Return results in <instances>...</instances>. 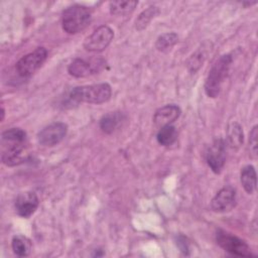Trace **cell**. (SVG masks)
Instances as JSON below:
<instances>
[{"label":"cell","mask_w":258,"mask_h":258,"mask_svg":"<svg viewBox=\"0 0 258 258\" xmlns=\"http://www.w3.org/2000/svg\"><path fill=\"white\" fill-rule=\"evenodd\" d=\"M26 142V133L20 128H10L1 135V159L8 166L22 162L21 153Z\"/></svg>","instance_id":"1"},{"label":"cell","mask_w":258,"mask_h":258,"mask_svg":"<svg viewBox=\"0 0 258 258\" xmlns=\"http://www.w3.org/2000/svg\"><path fill=\"white\" fill-rule=\"evenodd\" d=\"M68 125L62 122H54L45 126L37 134L39 144L43 146H54L67 135Z\"/></svg>","instance_id":"10"},{"label":"cell","mask_w":258,"mask_h":258,"mask_svg":"<svg viewBox=\"0 0 258 258\" xmlns=\"http://www.w3.org/2000/svg\"><path fill=\"white\" fill-rule=\"evenodd\" d=\"M157 13L158 9L154 6H150L147 9L143 10L135 20V28L137 30H143Z\"/></svg>","instance_id":"21"},{"label":"cell","mask_w":258,"mask_h":258,"mask_svg":"<svg viewBox=\"0 0 258 258\" xmlns=\"http://www.w3.org/2000/svg\"><path fill=\"white\" fill-rule=\"evenodd\" d=\"M236 206V191L231 186L221 188L211 202V208L218 213L231 211Z\"/></svg>","instance_id":"11"},{"label":"cell","mask_w":258,"mask_h":258,"mask_svg":"<svg viewBox=\"0 0 258 258\" xmlns=\"http://www.w3.org/2000/svg\"><path fill=\"white\" fill-rule=\"evenodd\" d=\"M105 66L106 61L102 57H93L91 59L76 58L70 63L68 72L75 78H85L97 74Z\"/></svg>","instance_id":"7"},{"label":"cell","mask_w":258,"mask_h":258,"mask_svg":"<svg viewBox=\"0 0 258 258\" xmlns=\"http://www.w3.org/2000/svg\"><path fill=\"white\" fill-rule=\"evenodd\" d=\"M176 138H177V132L175 127L172 125H165L160 127L156 135L157 142L162 146H169L173 144Z\"/></svg>","instance_id":"18"},{"label":"cell","mask_w":258,"mask_h":258,"mask_svg":"<svg viewBox=\"0 0 258 258\" xmlns=\"http://www.w3.org/2000/svg\"><path fill=\"white\" fill-rule=\"evenodd\" d=\"M207 51L205 48L203 49H198L188 59L187 61V67H188V70L190 72H196L201 66L202 63L204 62L205 58L207 57Z\"/></svg>","instance_id":"22"},{"label":"cell","mask_w":258,"mask_h":258,"mask_svg":"<svg viewBox=\"0 0 258 258\" xmlns=\"http://www.w3.org/2000/svg\"><path fill=\"white\" fill-rule=\"evenodd\" d=\"M178 41V36L174 32L163 33L158 36L155 42V47L159 51H166L170 49Z\"/></svg>","instance_id":"20"},{"label":"cell","mask_w":258,"mask_h":258,"mask_svg":"<svg viewBox=\"0 0 258 258\" xmlns=\"http://www.w3.org/2000/svg\"><path fill=\"white\" fill-rule=\"evenodd\" d=\"M231 63L232 56L230 54H223L214 62L205 83V92L209 97L216 98L219 96Z\"/></svg>","instance_id":"3"},{"label":"cell","mask_w":258,"mask_h":258,"mask_svg":"<svg viewBox=\"0 0 258 258\" xmlns=\"http://www.w3.org/2000/svg\"><path fill=\"white\" fill-rule=\"evenodd\" d=\"M91 10L86 6L75 4L68 7L62 12L61 25L66 32L70 34H76L88 27L91 23Z\"/></svg>","instance_id":"4"},{"label":"cell","mask_w":258,"mask_h":258,"mask_svg":"<svg viewBox=\"0 0 258 258\" xmlns=\"http://www.w3.org/2000/svg\"><path fill=\"white\" fill-rule=\"evenodd\" d=\"M38 198L33 191L20 192L15 201V210L20 217H30L38 207Z\"/></svg>","instance_id":"12"},{"label":"cell","mask_w":258,"mask_h":258,"mask_svg":"<svg viewBox=\"0 0 258 258\" xmlns=\"http://www.w3.org/2000/svg\"><path fill=\"white\" fill-rule=\"evenodd\" d=\"M216 241L221 248L231 254L244 257L253 256L249 245L244 240L226 231L219 230L216 234Z\"/></svg>","instance_id":"5"},{"label":"cell","mask_w":258,"mask_h":258,"mask_svg":"<svg viewBox=\"0 0 258 258\" xmlns=\"http://www.w3.org/2000/svg\"><path fill=\"white\" fill-rule=\"evenodd\" d=\"M111 95V86L107 83H101L74 88L70 93V99L76 103L102 104L109 101Z\"/></svg>","instance_id":"2"},{"label":"cell","mask_w":258,"mask_h":258,"mask_svg":"<svg viewBox=\"0 0 258 258\" xmlns=\"http://www.w3.org/2000/svg\"><path fill=\"white\" fill-rule=\"evenodd\" d=\"M227 140L228 144L235 149H238L243 144L244 134L239 123L232 122L229 124L227 129Z\"/></svg>","instance_id":"15"},{"label":"cell","mask_w":258,"mask_h":258,"mask_svg":"<svg viewBox=\"0 0 258 258\" xmlns=\"http://www.w3.org/2000/svg\"><path fill=\"white\" fill-rule=\"evenodd\" d=\"M11 246H12V250L13 252L20 257H25L28 256L31 252L32 249V245H31V241L22 235H16L12 238V242H11Z\"/></svg>","instance_id":"17"},{"label":"cell","mask_w":258,"mask_h":258,"mask_svg":"<svg viewBox=\"0 0 258 258\" xmlns=\"http://www.w3.org/2000/svg\"><path fill=\"white\" fill-rule=\"evenodd\" d=\"M180 108L174 104L165 105L155 111L153 116V122L156 126L162 127L165 125H171L180 116Z\"/></svg>","instance_id":"13"},{"label":"cell","mask_w":258,"mask_h":258,"mask_svg":"<svg viewBox=\"0 0 258 258\" xmlns=\"http://www.w3.org/2000/svg\"><path fill=\"white\" fill-rule=\"evenodd\" d=\"M241 183L248 194H253L256 189V171L253 165H246L242 168L240 173Z\"/></svg>","instance_id":"14"},{"label":"cell","mask_w":258,"mask_h":258,"mask_svg":"<svg viewBox=\"0 0 258 258\" xmlns=\"http://www.w3.org/2000/svg\"><path fill=\"white\" fill-rule=\"evenodd\" d=\"M47 56V50L44 47H37L32 52H29L22 56L16 62V71L19 76L27 78L35 73L41 64L45 61Z\"/></svg>","instance_id":"6"},{"label":"cell","mask_w":258,"mask_h":258,"mask_svg":"<svg viewBox=\"0 0 258 258\" xmlns=\"http://www.w3.org/2000/svg\"><path fill=\"white\" fill-rule=\"evenodd\" d=\"M137 4V1H112L109 3V8L114 15H126L130 14Z\"/></svg>","instance_id":"19"},{"label":"cell","mask_w":258,"mask_h":258,"mask_svg":"<svg viewBox=\"0 0 258 258\" xmlns=\"http://www.w3.org/2000/svg\"><path fill=\"white\" fill-rule=\"evenodd\" d=\"M122 114L119 112H111L104 115L100 120V128L105 133L114 132L122 122Z\"/></svg>","instance_id":"16"},{"label":"cell","mask_w":258,"mask_h":258,"mask_svg":"<svg viewBox=\"0 0 258 258\" xmlns=\"http://www.w3.org/2000/svg\"><path fill=\"white\" fill-rule=\"evenodd\" d=\"M258 127L254 126L250 132L249 137V147H250V153L253 157H256L257 155V136H258Z\"/></svg>","instance_id":"23"},{"label":"cell","mask_w":258,"mask_h":258,"mask_svg":"<svg viewBox=\"0 0 258 258\" xmlns=\"http://www.w3.org/2000/svg\"><path fill=\"white\" fill-rule=\"evenodd\" d=\"M114 38V31L108 25H101L96 28L84 41V47L88 51H102L111 43Z\"/></svg>","instance_id":"8"},{"label":"cell","mask_w":258,"mask_h":258,"mask_svg":"<svg viewBox=\"0 0 258 258\" xmlns=\"http://www.w3.org/2000/svg\"><path fill=\"white\" fill-rule=\"evenodd\" d=\"M206 160L215 173H220L226 160V142L223 138H216L206 151Z\"/></svg>","instance_id":"9"}]
</instances>
